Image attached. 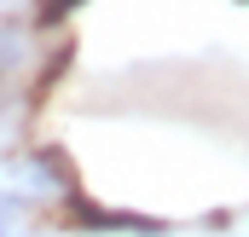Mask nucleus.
I'll return each instance as SVG.
<instances>
[{
  "label": "nucleus",
  "instance_id": "nucleus-3",
  "mask_svg": "<svg viewBox=\"0 0 249 237\" xmlns=\"http://www.w3.org/2000/svg\"><path fill=\"white\" fill-rule=\"evenodd\" d=\"M75 6H81V0H47V6H41V23H53V17H64V12H75Z\"/></svg>",
  "mask_w": 249,
  "mask_h": 237
},
{
  "label": "nucleus",
  "instance_id": "nucleus-2",
  "mask_svg": "<svg viewBox=\"0 0 249 237\" xmlns=\"http://www.w3.org/2000/svg\"><path fill=\"white\" fill-rule=\"evenodd\" d=\"M29 64V35L23 29H0V69H23Z\"/></svg>",
  "mask_w": 249,
  "mask_h": 237
},
{
  "label": "nucleus",
  "instance_id": "nucleus-1",
  "mask_svg": "<svg viewBox=\"0 0 249 237\" xmlns=\"http://www.w3.org/2000/svg\"><path fill=\"white\" fill-rule=\"evenodd\" d=\"M70 191V168H64L53 151H18V156H0V197H18V203H47Z\"/></svg>",
  "mask_w": 249,
  "mask_h": 237
},
{
  "label": "nucleus",
  "instance_id": "nucleus-5",
  "mask_svg": "<svg viewBox=\"0 0 249 237\" xmlns=\"http://www.w3.org/2000/svg\"><path fill=\"white\" fill-rule=\"evenodd\" d=\"M145 237H162V232H145Z\"/></svg>",
  "mask_w": 249,
  "mask_h": 237
},
{
  "label": "nucleus",
  "instance_id": "nucleus-4",
  "mask_svg": "<svg viewBox=\"0 0 249 237\" xmlns=\"http://www.w3.org/2000/svg\"><path fill=\"white\" fill-rule=\"evenodd\" d=\"M0 237H18V214H12L6 203H0Z\"/></svg>",
  "mask_w": 249,
  "mask_h": 237
}]
</instances>
